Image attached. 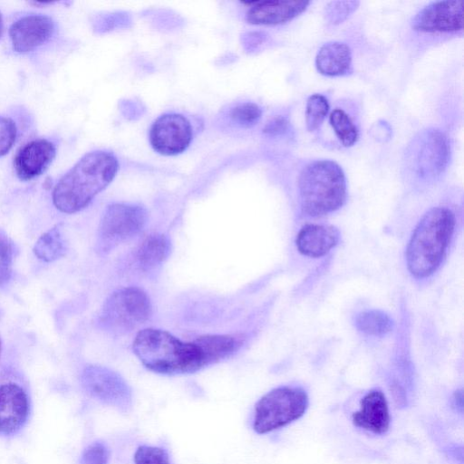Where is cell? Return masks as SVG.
<instances>
[{
  "mask_svg": "<svg viewBox=\"0 0 464 464\" xmlns=\"http://www.w3.org/2000/svg\"><path fill=\"white\" fill-rule=\"evenodd\" d=\"M241 339L230 334H206L182 341L156 328L140 331L132 349L150 371L164 375L194 373L230 357L241 346Z\"/></svg>",
  "mask_w": 464,
  "mask_h": 464,
  "instance_id": "6da1fadb",
  "label": "cell"
},
{
  "mask_svg": "<svg viewBox=\"0 0 464 464\" xmlns=\"http://www.w3.org/2000/svg\"><path fill=\"white\" fill-rule=\"evenodd\" d=\"M117 158L105 150L83 155L56 183L53 203L61 212L72 214L86 208L114 179Z\"/></svg>",
  "mask_w": 464,
  "mask_h": 464,
  "instance_id": "7a4b0ae2",
  "label": "cell"
},
{
  "mask_svg": "<svg viewBox=\"0 0 464 464\" xmlns=\"http://www.w3.org/2000/svg\"><path fill=\"white\" fill-rule=\"evenodd\" d=\"M455 227V217L446 208L430 209L416 226L406 250L409 271L418 278L430 276L440 266Z\"/></svg>",
  "mask_w": 464,
  "mask_h": 464,
  "instance_id": "3957f363",
  "label": "cell"
},
{
  "mask_svg": "<svg viewBox=\"0 0 464 464\" xmlns=\"http://www.w3.org/2000/svg\"><path fill=\"white\" fill-rule=\"evenodd\" d=\"M304 213L317 217L340 208L346 199V179L343 169L330 160L306 165L298 181Z\"/></svg>",
  "mask_w": 464,
  "mask_h": 464,
  "instance_id": "277c9868",
  "label": "cell"
},
{
  "mask_svg": "<svg viewBox=\"0 0 464 464\" xmlns=\"http://www.w3.org/2000/svg\"><path fill=\"white\" fill-rule=\"evenodd\" d=\"M308 404V395L300 387L275 388L256 403L253 430L258 434H266L283 428L300 419Z\"/></svg>",
  "mask_w": 464,
  "mask_h": 464,
  "instance_id": "5b68a950",
  "label": "cell"
},
{
  "mask_svg": "<svg viewBox=\"0 0 464 464\" xmlns=\"http://www.w3.org/2000/svg\"><path fill=\"white\" fill-rule=\"evenodd\" d=\"M147 294L138 287H124L113 292L104 302L100 314L102 326L121 334L145 323L151 314Z\"/></svg>",
  "mask_w": 464,
  "mask_h": 464,
  "instance_id": "8992f818",
  "label": "cell"
},
{
  "mask_svg": "<svg viewBox=\"0 0 464 464\" xmlns=\"http://www.w3.org/2000/svg\"><path fill=\"white\" fill-rule=\"evenodd\" d=\"M147 212L140 205L113 203L101 218L97 234V251L107 254L121 243L137 236L145 227Z\"/></svg>",
  "mask_w": 464,
  "mask_h": 464,
  "instance_id": "52a82bcc",
  "label": "cell"
},
{
  "mask_svg": "<svg viewBox=\"0 0 464 464\" xmlns=\"http://www.w3.org/2000/svg\"><path fill=\"white\" fill-rule=\"evenodd\" d=\"M84 391L100 402L128 412L132 407V391L125 379L107 367L91 364L81 375Z\"/></svg>",
  "mask_w": 464,
  "mask_h": 464,
  "instance_id": "ba28073f",
  "label": "cell"
},
{
  "mask_svg": "<svg viewBox=\"0 0 464 464\" xmlns=\"http://www.w3.org/2000/svg\"><path fill=\"white\" fill-rule=\"evenodd\" d=\"M193 137L190 121L179 113H165L151 124L149 139L153 150L165 156L184 152Z\"/></svg>",
  "mask_w": 464,
  "mask_h": 464,
  "instance_id": "9c48e42d",
  "label": "cell"
},
{
  "mask_svg": "<svg viewBox=\"0 0 464 464\" xmlns=\"http://www.w3.org/2000/svg\"><path fill=\"white\" fill-rule=\"evenodd\" d=\"M411 26L414 30L428 33L459 31L463 27V1L430 3L413 17Z\"/></svg>",
  "mask_w": 464,
  "mask_h": 464,
  "instance_id": "30bf717a",
  "label": "cell"
},
{
  "mask_svg": "<svg viewBox=\"0 0 464 464\" xmlns=\"http://www.w3.org/2000/svg\"><path fill=\"white\" fill-rule=\"evenodd\" d=\"M55 23L48 15H24L9 28L12 48L18 53L33 52L47 43L54 34Z\"/></svg>",
  "mask_w": 464,
  "mask_h": 464,
  "instance_id": "8fae6325",
  "label": "cell"
},
{
  "mask_svg": "<svg viewBox=\"0 0 464 464\" xmlns=\"http://www.w3.org/2000/svg\"><path fill=\"white\" fill-rule=\"evenodd\" d=\"M416 148V170L422 177H433L445 169L450 153L447 137L438 130L420 135Z\"/></svg>",
  "mask_w": 464,
  "mask_h": 464,
  "instance_id": "7c38bea8",
  "label": "cell"
},
{
  "mask_svg": "<svg viewBox=\"0 0 464 464\" xmlns=\"http://www.w3.org/2000/svg\"><path fill=\"white\" fill-rule=\"evenodd\" d=\"M56 155L53 142L37 139L23 145L14 159V167L20 180L27 181L41 176L52 164Z\"/></svg>",
  "mask_w": 464,
  "mask_h": 464,
  "instance_id": "4fadbf2b",
  "label": "cell"
},
{
  "mask_svg": "<svg viewBox=\"0 0 464 464\" xmlns=\"http://www.w3.org/2000/svg\"><path fill=\"white\" fill-rule=\"evenodd\" d=\"M26 392L15 383L0 386V434L10 435L19 430L29 415Z\"/></svg>",
  "mask_w": 464,
  "mask_h": 464,
  "instance_id": "5bb4252c",
  "label": "cell"
},
{
  "mask_svg": "<svg viewBox=\"0 0 464 464\" xmlns=\"http://www.w3.org/2000/svg\"><path fill=\"white\" fill-rule=\"evenodd\" d=\"M354 426L373 434H384L390 427V413L386 397L381 390L367 392L360 402V409L353 412Z\"/></svg>",
  "mask_w": 464,
  "mask_h": 464,
  "instance_id": "9a60e30c",
  "label": "cell"
},
{
  "mask_svg": "<svg viewBox=\"0 0 464 464\" xmlns=\"http://www.w3.org/2000/svg\"><path fill=\"white\" fill-rule=\"evenodd\" d=\"M250 5L246 19L252 24L275 25L286 23L303 13L309 1H256Z\"/></svg>",
  "mask_w": 464,
  "mask_h": 464,
  "instance_id": "2e32d148",
  "label": "cell"
},
{
  "mask_svg": "<svg viewBox=\"0 0 464 464\" xmlns=\"http://www.w3.org/2000/svg\"><path fill=\"white\" fill-rule=\"evenodd\" d=\"M339 241V231L328 225L310 224L302 227L296 236L298 251L310 257L326 255Z\"/></svg>",
  "mask_w": 464,
  "mask_h": 464,
  "instance_id": "e0dca14e",
  "label": "cell"
},
{
  "mask_svg": "<svg viewBox=\"0 0 464 464\" xmlns=\"http://www.w3.org/2000/svg\"><path fill=\"white\" fill-rule=\"evenodd\" d=\"M351 65V49L341 42H328L323 44L315 57L317 71L326 76L343 75L349 72Z\"/></svg>",
  "mask_w": 464,
  "mask_h": 464,
  "instance_id": "ac0fdd59",
  "label": "cell"
},
{
  "mask_svg": "<svg viewBox=\"0 0 464 464\" xmlns=\"http://www.w3.org/2000/svg\"><path fill=\"white\" fill-rule=\"evenodd\" d=\"M171 244L163 234H152L144 239L136 252L138 267L142 271H150L160 266L169 256Z\"/></svg>",
  "mask_w": 464,
  "mask_h": 464,
  "instance_id": "d6986e66",
  "label": "cell"
},
{
  "mask_svg": "<svg viewBox=\"0 0 464 464\" xmlns=\"http://www.w3.org/2000/svg\"><path fill=\"white\" fill-rule=\"evenodd\" d=\"M66 249L67 244L62 224H57L38 238L33 251L39 259L53 262L63 256Z\"/></svg>",
  "mask_w": 464,
  "mask_h": 464,
  "instance_id": "ffe728a7",
  "label": "cell"
},
{
  "mask_svg": "<svg viewBox=\"0 0 464 464\" xmlns=\"http://www.w3.org/2000/svg\"><path fill=\"white\" fill-rule=\"evenodd\" d=\"M357 329L366 334L382 336L392 330L393 322L391 317L379 310L360 313L355 319Z\"/></svg>",
  "mask_w": 464,
  "mask_h": 464,
  "instance_id": "44dd1931",
  "label": "cell"
},
{
  "mask_svg": "<svg viewBox=\"0 0 464 464\" xmlns=\"http://www.w3.org/2000/svg\"><path fill=\"white\" fill-rule=\"evenodd\" d=\"M329 120L334 133L343 146L351 147L357 141V128L343 110L334 109Z\"/></svg>",
  "mask_w": 464,
  "mask_h": 464,
  "instance_id": "7402d4cb",
  "label": "cell"
},
{
  "mask_svg": "<svg viewBox=\"0 0 464 464\" xmlns=\"http://www.w3.org/2000/svg\"><path fill=\"white\" fill-rule=\"evenodd\" d=\"M328 111V100L322 94H312L307 99L305 106V123L307 130L313 131L318 129Z\"/></svg>",
  "mask_w": 464,
  "mask_h": 464,
  "instance_id": "603a6c76",
  "label": "cell"
},
{
  "mask_svg": "<svg viewBox=\"0 0 464 464\" xmlns=\"http://www.w3.org/2000/svg\"><path fill=\"white\" fill-rule=\"evenodd\" d=\"M16 246L6 232L0 228V286L11 277Z\"/></svg>",
  "mask_w": 464,
  "mask_h": 464,
  "instance_id": "cb8c5ba5",
  "label": "cell"
},
{
  "mask_svg": "<svg viewBox=\"0 0 464 464\" xmlns=\"http://www.w3.org/2000/svg\"><path fill=\"white\" fill-rule=\"evenodd\" d=\"M229 115L235 123L242 127H250L259 121L262 110L256 103L244 102L232 108Z\"/></svg>",
  "mask_w": 464,
  "mask_h": 464,
  "instance_id": "d4e9b609",
  "label": "cell"
},
{
  "mask_svg": "<svg viewBox=\"0 0 464 464\" xmlns=\"http://www.w3.org/2000/svg\"><path fill=\"white\" fill-rule=\"evenodd\" d=\"M135 464H171L168 450L161 447L141 445L134 453Z\"/></svg>",
  "mask_w": 464,
  "mask_h": 464,
  "instance_id": "484cf974",
  "label": "cell"
},
{
  "mask_svg": "<svg viewBox=\"0 0 464 464\" xmlns=\"http://www.w3.org/2000/svg\"><path fill=\"white\" fill-rule=\"evenodd\" d=\"M110 450L106 444L95 441L82 452L79 464H109Z\"/></svg>",
  "mask_w": 464,
  "mask_h": 464,
  "instance_id": "4316f807",
  "label": "cell"
},
{
  "mask_svg": "<svg viewBox=\"0 0 464 464\" xmlns=\"http://www.w3.org/2000/svg\"><path fill=\"white\" fill-rule=\"evenodd\" d=\"M17 136V128L14 121L0 116V157L5 156L12 149Z\"/></svg>",
  "mask_w": 464,
  "mask_h": 464,
  "instance_id": "83f0119b",
  "label": "cell"
},
{
  "mask_svg": "<svg viewBox=\"0 0 464 464\" xmlns=\"http://www.w3.org/2000/svg\"><path fill=\"white\" fill-rule=\"evenodd\" d=\"M358 2H333L332 7H329L328 14L332 23H339L344 19L353 9L356 8Z\"/></svg>",
  "mask_w": 464,
  "mask_h": 464,
  "instance_id": "f1b7e54d",
  "label": "cell"
},
{
  "mask_svg": "<svg viewBox=\"0 0 464 464\" xmlns=\"http://www.w3.org/2000/svg\"><path fill=\"white\" fill-rule=\"evenodd\" d=\"M288 121L285 118L278 116L271 120L264 128V132L270 135H277L285 132L287 129Z\"/></svg>",
  "mask_w": 464,
  "mask_h": 464,
  "instance_id": "f546056e",
  "label": "cell"
},
{
  "mask_svg": "<svg viewBox=\"0 0 464 464\" xmlns=\"http://www.w3.org/2000/svg\"><path fill=\"white\" fill-rule=\"evenodd\" d=\"M454 406L457 407L460 411L463 408V393L462 391H457L453 396Z\"/></svg>",
  "mask_w": 464,
  "mask_h": 464,
  "instance_id": "4dcf8cb0",
  "label": "cell"
},
{
  "mask_svg": "<svg viewBox=\"0 0 464 464\" xmlns=\"http://www.w3.org/2000/svg\"><path fill=\"white\" fill-rule=\"evenodd\" d=\"M3 33H4V22H3V17H2L1 12H0V38L2 37Z\"/></svg>",
  "mask_w": 464,
  "mask_h": 464,
  "instance_id": "1f68e13d",
  "label": "cell"
},
{
  "mask_svg": "<svg viewBox=\"0 0 464 464\" xmlns=\"http://www.w3.org/2000/svg\"><path fill=\"white\" fill-rule=\"evenodd\" d=\"M0 352H1V341H0Z\"/></svg>",
  "mask_w": 464,
  "mask_h": 464,
  "instance_id": "d6a6232c",
  "label": "cell"
}]
</instances>
